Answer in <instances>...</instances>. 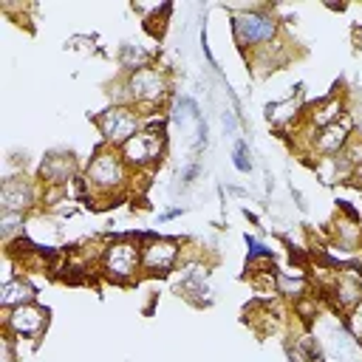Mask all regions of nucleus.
<instances>
[{"instance_id": "nucleus-1", "label": "nucleus", "mask_w": 362, "mask_h": 362, "mask_svg": "<svg viewBox=\"0 0 362 362\" xmlns=\"http://www.w3.org/2000/svg\"><path fill=\"white\" fill-rule=\"evenodd\" d=\"M232 31H235L238 45L255 48L263 42H272V37L277 34V20L263 8H246L232 17Z\"/></svg>"}, {"instance_id": "nucleus-2", "label": "nucleus", "mask_w": 362, "mask_h": 362, "mask_svg": "<svg viewBox=\"0 0 362 362\" xmlns=\"http://www.w3.org/2000/svg\"><path fill=\"white\" fill-rule=\"evenodd\" d=\"M127 181V164L113 150H99L88 164V184L99 192H113Z\"/></svg>"}, {"instance_id": "nucleus-3", "label": "nucleus", "mask_w": 362, "mask_h": 362, "mask_svg": "<svg viewBox=\"0 0 362 362\" xmlns=\"http://www.w3.org/2000/svg\"><path fill=\"white\" fill-rule=\"evenodd\" d=\"M161 150H164V130L147 127L122 144V158L127 167H153L161 158Z\"/></svg>"}, {"instance_id": "nucleus-4", "label": "nucleus", "mask_w": 362, "mask_h": 362, "mask_svg": "<svg viewBox=\"0 0 362 362\" xmlns=\"http://www.w3.org/2000/svg\"><path fill=\"white\" fill-rule=\"evenodd\" d=\"M127 96L130 102L136 105H158L164 102L167 90H170V82H167V74L158 71V68H139L127 76Z\"/></svg>"}, {"instance_id": "nucleus-5", "label": "nucleus", "mask_w": 362, "mask_h": 362, "mask_svg": "<svg viewBox=\"0 0 362 362\" xmlns=\"http://www.w3.org/2000/svg\"><path fill=\"white\" fill-rule=\"evenodd\" d=\"M96 124H99V130H102V136H105L107 144H119V147H122L124 141H130V139L139 133L141 119H139L136 110L116 105V107H107V110L96 119Z\"/></svg>"}, {"instance_id": "nucleus-6", "label": "nucleus", "mask_w": 362, "mask_h": 362, "mask_svg": "<svg viewBox=\"0 0 362 362\" xmlns=\"http://www.w3.org/2000/svg\"><path fill=\"white\" fill-rule=\"evenodd\" d=\"M102 266L110 280H130L141 266V249L133 240H113L102 255Z\"/></svg>"}, {"instance_id": "nucleus-7", "label": "nucleus", "mask_w": 362, "mask_h": 362, "mask_svg": "<svg viewBox=\"0 0 362 362\" xmlns=\"http://www.w3.org/2000/svg\"><path fill=\"white\" fill-rule=\"evenodd\" d=\"M48 322V311L28 303V305H17V308H8V317H6V328L17 337H37Z\"/></svg>"}, {"instance_id": "nucleus-8", "label": "nucleus", "mask_w": 362, "mask_h": 362, "mask_svg": "<svg viewBox=\"0 0 362 362\" xmlns=\"http://www.w3.org/2000/svg\"><path fill=\"white\" fill-rule=\"evenodd\" d=\"M178 257V243L170 238H147L141 246V266L150 272H170Z\"/></svg>"}, {"instance_id": "nucleus-9", "label": "nucleus", "mask_w": 362, "mask_h": 362, "mask_svg": "<svg viewBox=\"0 0 362 362\" xmlns=\"http://www.w3.org/2000/svg\"><path fill=\"white\" fill-rule=\"evenodd\" d=\"M34 204V187L25 178H6L0 187L3 212H25Z\"/></svg>"}, {"instance_id": "nucleus-10", "label": "nucleus", "mask_w": 362, "mask_h": 362, "mask_svg": "<svg viewBox=\"0 0 362 362\" xmlns=\"http://www.w3.org/2000/svg\"><path fill=\"white\" fill-rule=\"evenodd\" d=\"M348 133H351V122H331L328 127H322V133L317 136V150L320 153H339L345 144H348Z\"/></svg>"}, {"instance_id": "nucleus-11", "label": "nucleus", "mask_w": 362, "mask_h": 362, "mask_svg": "<svg viewBox=\"0 0 362 362\" xmlns=\"http://www.w3.org/2000/svg\"><path fill=\"white\" fill-rule=\"evenodd\" d=\"M0 303H3V308L28 305V303H34V288L25 280H6L0 288Z\"/></svg>"}, {"instance_id": "nucleus-12", "label": "nucleus", "mask_w": 362, "mask_h": 362, "mask_svg": "<svg viewBox=\"0 0 362 362\" xmlns=\"http://www.w3.org/2000/svg\"><path fill=\"white\" fill-rule=\"evenodd\" d=\"M71 170H74V161H71V156H51V158L42 164V175H45L48 181H54V184H62V181H68Z\"/></svg>"}, {"instance_id": "nucleus-13", "label": "nucleus", "mask_w": 362, "mask_h": 362, "mask_svg": "<svg viewBox=\"0 0 362 362\" xmlns=\"http://www.w3.org/2000/svg\"><path fill=\"white\" fill-rule=\"evenodd\" d=\"M297 110H300L297 96H288L286 102H272V105H266V119H269L272 124H283V122L294 119Z\"/></svg>"}, {"instance_id": "nucleus-14", "label": "nucleus", "mask_w": 362, "mask_h": 362, "mask_svg": "<svg viewBox=\"0 0 362 362\" xmlns=\"http://www.w3.org/2000/svg\"><path fill=\"white\" fill-rule=\"evenodd\" d=\"M337 300L342 305L354 308L362 300V283L356 277H339V283H337Z\"/></svg>"}, {"instance_id": "nucleus-15", "label": "nucleus", "mask_w": 362, "mask_h": 362, "mask_svg": "<svg viewBox=\"0 0 362 362\" xmlns=\"http://www.w3.org/2000/svg\"><path fill=\"white\" fill-rule=\"evenodd\" d=\"M277 280V291L280 294H288V297H297V294H303L305 291V280L303 277H291V274H277L274 277Z\"/></svg>"}, {"instance_id": "nucleus-16", "label": "nucleus", "mask_w": 362, "mask_h": 362, "mask_svg": "<svg viewBox=\"0 0 362 362\" xmlns=\"http://www.w3.org/2000/svg\"><path fill=\"white\" fill-rule=\"evenodd\" d=\"M0 232H3V240H11V235L23 232V212H3L0 215Z\"/></svg>"}, {"instance_id": "nucleus-17", "label": "nucleus", "mask_w": 362, "mask_h": 362, "mask_svg": "<svg viewBox=\"0 0 362 362\" xmlns=\"http://www.w3.org/2000/svg\"><path fill=\"white\" fill-rule=\"evenodd\" d=\"M337 113H339V99H331L325 107H320V110L314 113V124L328 127L331 122H337Z\"/></svg>"}, {"instance_id": "nucleus-18", "label": "nucleus", "mask_w": 362, "mask_h": 362, "mask_svg": "<svg viewBox=\"0 0 362 362\" xmlns=\"http://www.w3.org/2000/svg\"><path fill=\"white\" fill-rule=\"evenodd\" d=\"M232 158H235V167L240 170V173H249L252 170V158H249V150H246V141H235V153H232Z\"/></svg>"}, {"instance_id": "nucleus-19", "label": "nucleus", "mask_w": 362, "mask_h": 362, "mask_svg": "<svg viewBox=\"0 0 362 362\" xmlns=\"http://www.w3.org/2000/svg\"><path fill=\"white\" fill-rule=\"evenodd\" d=\"M206 147V122H195V144H192V153H201Z\"/></svg>"}, {"instance_id": "nucleus-20", "label": "nucleus", "mask_w": 362, "mask_h": 362, "mask_svg": "<svg viewBox=\"0 0 362 362\" xmlns=\"http://www.w3.org/2000/svg\"><path fill=\"white\" fill-rule=\"evenodd\" d=\"M348 325H351V331H354L356 337H362V300L351 308V320H348Z\"/></svg>"}, {"instance_id": "nucleus-21", "label": "nucleus", "mask_w": 362, "mask_h": 362, "mask_svg": "<svg viewBox=\"0 0 362 362\" xmlns=\"http://www.w3.org/2000/svg\"><path fill=\"white\" fill-rule=\"evenodd\" d=\"M0 356H3V362H14L17 356H14V348H11V339L8 337H3L0 339Z\"/></svg>"}, {"instance_id": "nucleus-22", "label": "nucleus", "mask_w": 362, "mask_h": 362, "mask_svg": "<svg viewBox=\"0 0 362 362\" xmlns=\"http://www.w3.org/2000/svg\"><path fill=\"white\" fill-rule=\"evenodd\" d=\"M246 246H249V257H252V255H266V252H269V249H266L260 240H255L252 235H246Z\"/></svg>"}, {"instance_id": "nucleus-23", "label": "nucleus", "mask_w": 362, "mask_h": 362, "mask_svg": "<svg viewBox=\"0 0 362 362\" xmlns=\"http://www.w3.org/2000/svg\"><path fill=\"white\" fill-rule=\"evenodd\" d=\"M288 359H291V362H303V354H300V348H294V351L288 348Z\"/></svg>"}]
</instances>
